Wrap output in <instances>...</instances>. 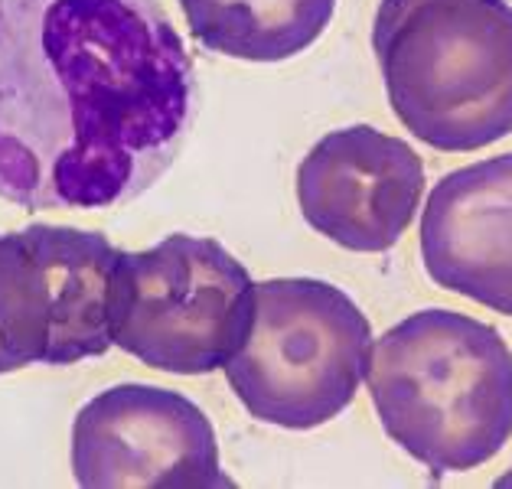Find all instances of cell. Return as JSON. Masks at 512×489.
<instances>
[{
    "label": "cell",
    "mask_w": 512,
    "mask_h": 489,
    "mask_svg": "<svg viewBox=\"0 0 512 489\" xmlns=\"http://www.w3.org/2000/svg\"><path fill=\"white\" fill-rule=\"evenodd\" d=\"M196 62L157 0H0V199L131 203L180 157Z\"/></svg>",
    "instance_id": "cell-1"
},
{
    "label": "cell",
    "mask_w": 512,
    "mask_h": 489,
    "mask_svg": "<svg viewBox=\"0 0 512 489\" xmlns=\"http://www.w3.org/2000/svg\"><path fill=\"white\" fill-rule=\"evenodd\" d=\"M366 382L385 434L434 476L477 470L512 437V349L467 313L395 323L369 349Z\"/></svg>",
    "instance_id": "cell-2"
},
{
    "label": "cell",
    "mask_w": 512,
    "mask_h": 489,
    "mask_svg": "<svg viewBox=\"0 0 512 489\" xmlns=\"http://www.w3.org/2000/svg\"><path fill=\"white\" fill-rule=\"evenodd\" d=\"M372 53L395 118L428 147L470 154L512 134L509 0H382Z\"/></svg>",
    "instance_id": "cell-3"
},
{
    "label": "cell",
    "mask_w": 512,
    "mask_h": 489,
    "mask_svg": "<svg viewBox=\"0 0 512 489\" xmlns=\"http://www.w3.org/2000/svg\"><path fill=\"white\" fill-rule=\"evenodd\" d=\"M369 349L372 326L346 291L320 278H271L255 284L252 326L222 369L255 421L310 431L353 405Z\"/></svg>",
    "instance_id": "cell-4"
},
{
    "label": "cell",
    "mask_w": 512,
    "mask_h": 489,
    "mask_svg": "<svg viewBox=\"0 0 512 489\" xmlns=\"http://www.w3.org/2000/svg\"><path fill=\"white\" fill-rule=\"evenodd\" d=\"M111 346L170 375H206L239 353L255 281L216 238L173 232L121 252L111 278Z\"/></svg>",
    "instance_id": "cell-5"
},
{
    "label": "cell",
    "mask_w": 512,
    "mask_h": 489,
    "mask_svg": "<svg viewBox=\"0 0 512 489\" xmlns=\"http://www.w3.org/2000/svg\"><path fill=\"white\" fill-rule=\"evenodd\" d=\"M121 248L102 232L33 222L0 238V346L23 366H72L111 349Z\"/></svg>",
    "instance_id": "cell-6"
},
{
    "label": "cell",
    "mask_w": 512,
    "mask_h": 489,
    "mask_svg": "<svg viewBox=\"0 0 512 489\" xmlns=\"http://www.w3.org/2000/svg\"><path fill=\"white\" fill-rule=\"evenodd\" d=\"M72 473L85 489L235 486L206 411L170 388L124 382L98 392L72 424Z\"/></svg>",
    "instance_id": "cell-7"
},
{
    "label": "cell",
    "mask_w": 512,
    "mask_h": 489,
    "mask_svg": "<svg viewBox=\"0 0 512 489\" xmlns=\"http://www.w3.org/2000/svg\"><path fill=\"white\" fill-rule=\"evenodd\" d=\"M424 196V163L402 137L369 124L330 131L297 167L307 225L346 252H389Z\"/></svg>",
    "instance_id": "cell-8"
},
{
    "label": "cell",
    "mask_w": 512,
    "mask_h": 489,
    "mask_svg": "<svg viewBox=\"0 0 512 489\" xmlns=\"http://www.w3.org/2000/svg\"><path fill=\"white\" fill-rule=\"evenodd\" d=\"M421 261L437 287L512 317V154L434 183L421 216Z\"/></svg>",
    "instance_id": "cell-9"
},
{
    "label": "cell",
    "mask_w": 512,
    "mask_h": 489,
    "mask_svg": "<svg viewBox=\"0 0 512 489\" xmlns=\"http://www.w3.org/2000/svg\"><path fill=\"white\" fill-rule=\"evenodd\" d=\"M193 40L245 62H284L330 27L336 0H180Z\"/></svg>",
    "instance_id": "cell-10"
},
{
    "label": "cell",
    "mask_w": 512,
    "mask_h": 489,
    "mask_svg": "<svg viewBox=\"0 0 512 489\" xmlns=\"http://www.w3.org/2000/svg\"><path fill=\"white\" fill-rule=\"evenodd\" d=\"M17 369H20V366H17V362H14V356H10L4 346H0V375H7V372H17Z\"/></svg>",
    "instance_id": "cell-11"
}]
</instances>
